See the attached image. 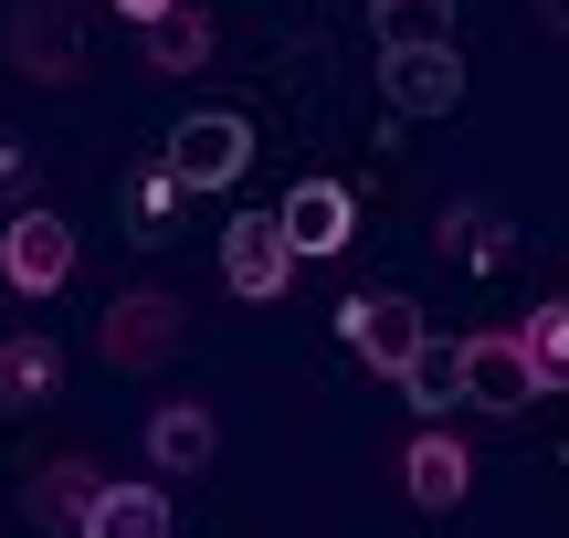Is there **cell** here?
I'll use <instances>...</instances> for the list:
<instances>
[{
    "label": "cell",
    "mask_w": 569,
    "mask_h": 538,
    "mask_svg": "<svg viewBox=\"0 0 569 538\" xmlns=\"http://www.w3.org/2000/svg\"><path fill=\"white\" fill-rule=\"evenodd\" d=\"M53 380H63V349H53V338H32V328L0 338V412H11V401H42Z\"/></svg>",
    "instance_id": "obj_16"
},
{
    "label": "cell",
    "mask_w": 569,
    "mask_h": 538,
    "mask_svg": "<svg viewBox=\"0 0 569 538\" xmlns=\"http://www.w3.org/2000/svg\"><path fill=\"white\" fill-rule=\"evenodd\" d=\"M21 169H32V148H21L11 127H0V190H21Z\"/></svg>",
    "instance_id": "obj_20"
},
{
    "label": "cell",
    "mask_w": 569,
    "mask_h": 538,
    "mask_svg": "<svg viewBox=\"0 0 569 538\" xmlns=\"http://www.w3.org/2000/svg\"><path fill=\"white\" fill-rule=\"evenodd\" d=\"M380 96H390V117H453L465 106V53L453 42H390Z\"/></svg>",
    "instance_id": "obj_4"
},
{
    "label": "cell",
    "mask_w": 569,
    "mask_h": 538,
    "mask_svg": "<svg viewBox=\"0 0 569 538\" xmlns=\"http://www.w3.org/2000/svg\"><path fill=\"white\" fill-rule=\"evenodd\" d=\"M348 232H359V201H348L338 180H296V190H284V243H296L306 265H317V253H338Z\"/></svg>",
    "instance_id": "obj_11"
},
{
    "label": "cell",
    "mask_w": 569,
    "mask_h": 538,
    "mask_svg": "<svg viewBox=\"0 0 569 538\" xmlns=\"http://www.w3.org/2000/svg\"><path fill=\"white\" fill-rule=\"evenodd\" d=\"M401 401L422 422H443L453 401H465V349H453V338H422V349H411V370H401Z\"/></svg>",
    "instance_id": "obj_15"
},
{
    "label": "cell",
    "mask_w": 569,
    "mask_h": 538,
    "mask_svg": "<svg viewBox=\"0 0 569 538\" xmlns=\"http://www.w3.org/2000/svg\"><path fill=\"white\" fill-rule=\"evenodd\" d=\"M401 486H411V507L453 518V507H465V486H475V455L443 434V422H422V434H411V455H401Z\"/></svg>",
    "instance_id": "obj_9"
},
{
    "label": "cell",
    "mask_w": 569,
    "mask_h": 538,
    "mask_svg": "<svg viewBox=\"0 0 569 538\" xmlns=\"http://www.w3.org/2000/svg\"><path fill=\"white\" fill-rule=\"evenodd\" d=\"M369 42H453V0H369Z\"/></svg>",
    "instance_id": "obj_17"
},
{
    "label": "cell",
    "mask_w": 569,
    "mask_h": 538,
    "mask_svg": "<svg viewBox=\"0 0 569 538\" xmlns=\"http://www.w3.org/2000/svg\"><path fill=\"white\" fill-rule=\"evenodd\" d=\"M169 11V0H117V21H159Z\"/></svg>",
    "instance_id": "obj_21"
},
{
    "label": "cell",
    "mask_w": 569,
    "mask_h": 538,
    "mask_svg": "<svg viewBox=\"0 0 569 538\" xmlns=\"http://www.w3.org/2000/svg\"><path fill=\"white\" fill-rule=\"evenodd\" d=\"M296 265H306V253L284 243V211H232V222H222V286L243 296V307L284 296V286H296Z\"/></svg>",
    "instance_id": "obj_2"
},
{
    "label": "cell",
    "mask_w": 569,
    "mask_h": 538,
    "mask_svg": "<svg viewBox=\"0 0 569 538\" xmlns=\"http://www.w3.org/2000/svg\"><path fill=\"white\" fill-rule=\"evenodd\" d=\"M338 338H348V349H359L380 380H401V370H411V349L432 338V317L411 307V296H348V307H338Z\"/></svg>",
    "instance_id": "obj_5"
},
{
    "label": "cell",
    "mask_w": 569,
    "mask_h": 538,
    "mask_svg": "<svg viewBox=\"0 0 569 538\" xmlns=\"http://www.w3.org/2000/svg\"><path fill=\"white\" fill-rule=\"evenodd\" d=\"M96 349H106V370H169V359L190 349V307L169 286H127L117 307H106Z\"/></svg>",
    "instance_id": "obj_1"
},
{
    "label": "cell",
    "mask_w": 569,
    "mask_h": 538,
    "mask_svg": "<svg viewBox=\"0 0 569 538\" xmlns=\"http://www.w3.org/2000/svg\"><path fill=\"white\" fill-rule=\"evenodd\" d=\"M517 338H528L538 401H549V391H569V296H549V307H538V317H528V328H517Z\"/></svg>",
    "instance_id": "obj_18"
},
{
    "label": "cell",
    "mask_w": 569,
    "mask_h": 538,
    "mask_svg": "<svg viewBox=\"0 0 569 538\" xmlns=\"http://www.w3.org/2000/svg\"><path fill=\"white\" fill-rule=\"evenodd\" d=\"M243 159H253V127L232 117V106H211V117H180V127H169V169H180L190 190H232V180H243Z\"/></svg>",
    "instance_id": "obj_7"
},
{
    "label": "cell",
    "mask_w": 569,
    "mask_h": 538,
    "mask_svg": "<svg viewBox=\"0 0 569 538\" xmlns=\"http://www.w3.org/2000/svg\"><path fill=\"white\" fill-rule=\"evenodd\" d=\"M63 275H74V222L42 201H21L11 222H0V286L11 296H53Z\"/></svg>",
    "instance_id": "obj_3"
},
{
    "label": "cell",
    "mask_w": 569,
    "mask_h": 538,
    "mask_svg": "<svg viewBox=\"0 0 569 538\" xmlns=\"http://www.w3.org/2000/svg\"><path fill=\"white\" fill-rule=\"evenodd\" d=\"M96 465H84V455H63V465H42V476L32 486H21V518H32V528H63V538H74L84 528V497H96Z\"/></svg>",
    "instance_id": "obj_14"
},
{
    "label": "cell",
    "mask_w": 569,
    "mask_h": 538,
    "mask_svg": "<svg viewBox=\"0 0 569 538\" xmlns=\"http://www.w3.org/2000/svg\"><path fill=\"white\" fill-rule=\"evenodd\" d=\"M211 455H222L211 401H159V412H148V476H201Z\"/></svg>",
    "instance_id": "obj_10"
},
{
    "label": "cell",
    "mask_w": 569,
    "mask_h": 538,
    "mask_svg": "<svg viewBox=\"0 0 569 538\" xmlns=\"http://www.w3.org/2000/svg\"><path fill=\"white\" fill-rule=\"evenodd\" d=\"M138 53H148V74H201L211 63V0H169L159 21H138Z\"/></svg>",
    "instance_id": "obj_12"
},
{
    "label": "cell",
    "mask_w": 569,
    "mask_h": 538,
    "mask_svg": "<svg viewBox=\"0 0 569 538\" xmlns=\"http://www.w3.org/2000/svg\"><path fill=\"white\" fill-rule=\"evenodd\" d=\"M453 349H465V401L475 412H528L538 401V370H528V338L517 328H475Z\"/></svg>",
    "instance_id": "obj_6"
},
{
    "label": "cell",
    "mask_w": 569,
    "mask_h": 538,
    "mask_svg": "<svg viewBox=\"0 0 569 538\" xmlns=\"http://www.w3.org/2000/svg\"><path fill=\"white\" fill-rule=\"evenodd\" d=\"M74 538H169V486H117V476H106L96 497H84Z\"/></svg>",
    "instance_id": "obj_13"
},
{
    "label": "cell",
    "mask_w": 569,
    "mask_h": 538,
    "mask_svg": "<svg viewBox=\"0 0 569 538\" xmlns=\"http://www.w3.org/2000/svg\"><path fill=\"white\" fill-rule=\"evenodd\" d=\"M180 201H190V180H180V169H148V180H138V243H169V222H180Z\"/></svg>",
    "instance_id": "obj_19"
},
{
    "label": "cell",
    "mask_w": 569,
    "mask_h": 538,
    "mask_svg": "<svg viewBox=\"0 0 569 538\" xmlns=\"http://www.w3.org/2000/svg\"><path fill=\"white\" fill-rule=\"evenodd\" d=\"M0 42H11V63H21V74H42V84H74L84 74V21H74V0H21Z\"/></svg>",
    "instance_id": "obj_8"
}]
</instances>
